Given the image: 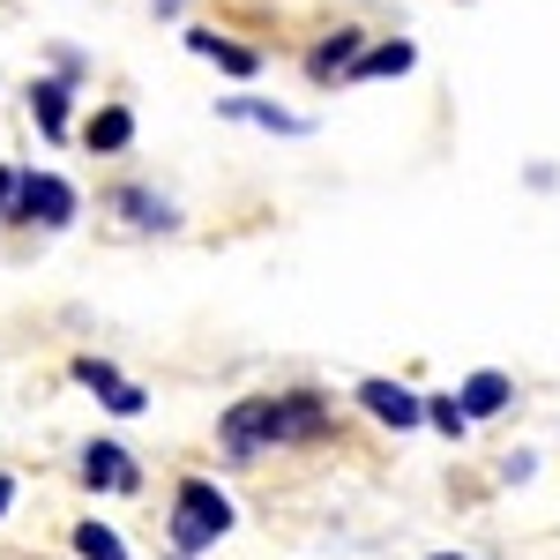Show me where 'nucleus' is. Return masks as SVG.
Instances as JSON below:
<instances>
[{
  "label": "nucleus",
  "mask_w": 560,
  "mask_h": 560,
  "mask_svg": "<svg viewBox=\"0 0 560 560\" xmlns=\"http://www.w3.org/2000/svg\"><path fill=\"white\" fill-rule=\"evenodd\" d=\"M187 52H195V60H217L224 75H255L261 68L255 45H232V38H217V31H187Z\"/></svg>",
  "instance_id": "6e6552de"
},
{
  "label": "nucleus",
  "mask_w": 560,
  "mask_h": 560,
  "mask_svg": "<svg viewBox=\"0 0 560 560\" xmlns=\"http://www.w3.org/2000/svg\"><path fill=\"white\" fill-rule=\"evenodd\" d=\"M359 404H366L382 427H396V433H411L419 419H427V396H419V388H404V382H388V374L359 382Z\"/></svg>",
  "instance_id": "20e7f679"
},
{
  "label": "nucleus",
  "mask_w": 560,
  "mask_h": 560,
  "mask_svg": "<svg viewBox=\"0 0 560 560\" xmlns=\"http://www.w3.org/2000/svg\"><path fill=\"white\" fill-rule=\"evenodd\" d=\"M83 142H90V150H128V142H135V113H128V105H105V113L83 128Z\"/></svg>",
  "instance_id": "f8f14e48"
},
{
  "label": "nucleus",
  "mask_w": 560,
  "mask_h": 560,
  "mask_svg": "<svg viewBox=\"0 0 560 560\" xmlns=\"http://www.w3.org/2000/svg\"><path fill=\"white\" fill-rule=\"evenodd\" d=\"M83 486H97V493H135L142 471H135V456L120 441H90L83 448Z\"/></svg>",
  "instance_id": "39448f33"
},
{
  "label": "nucleus",
  "mask_w": 560,
  "mask_h": 560,
  "mask_svg": "<svg viewBox=\"0 0 560 560\" xmlns=\"http://www.w3.org/2000/svg\"><path fill=\"white\" fill-rule=\"evenodd\" d=\"M8 509H15V478L0 471V516H8Z\"/></svg>",
  "instance_id": "6ab92c4d"
},
{
  "label": "nucleus",
  "mask_w": 560,
  "mask_h": 560,
  "mask_svg": "<svg viewBox=\"0 0 560 560\" xmlns=\"http://www.w3.org/2000/svg\"><path fill=\"white\" fill-rule=\"evenodd\" d=\"M427 560H471V553H427Z\"/></svg>",
  "instance_id": "aec40b11"
},
{
  "label": "nucleus",
  "mask_w": 560,
  "mask_h": 560,
  "mask_svg": "<svg viewBox=\"0 0 560 560\" xmlns=\"http://www.w3.org/2000/svg\"><path fill=\"white\" fill-rule=\"evenodd\" d=\"M359 52H366V31H351V23H345V31H329V38L306 52V75H314V83H337V75H351Z\"/></svg>",
  "instance_id": "423d86ee"
},
{
  "label": "nucleus",
  "mask_w": 560,
  "mask_h": 560,
  "mask_svg": "<svg viewBox=\"0 0 560 560\" xmlns=\"http://www.w3.org/2000/svg\"><path fill=\"white\" fill-rule=\"evenodd\" d=\"M322 427H329V404H322L314 388H292V396H247V404H232L217 433H224V456H232V464H255L261 448L314 441Z\"/></svg>",
  "instance_id": "f257e3e1"
},
{
  "label": "nucleus",
  "mask_w": 560,
  "mask_h": 560,
  "mask_svg": "<svg viewBox=\"0 0 560 560\" xmlns=\"http://www.w3.org/2000/svg\"><path fill=\"white\" fill-rule=\"evenodd\" d=\"M105 411H120V419H135V411H142V388H135V382H120L113 396H105Z\"/></svg>",
  "instance_id": "f3484780"
},
{
  "label": "nucleus",
  "mask_w": 560,
  "mask_h": 560,
  "mask_svg": "<svg viewBox=\"0 0 560 560\" xmlns=\"http://www.w3.org/2000/svg\"><path fill=\"white\" fill-rule=\"evenodd\" d=\"M113 202H120V210H128V224H142V232H173V224H179V217L165 210L158 195H142V187H120Z\"/></svg>",
  "instance_id": "ddd939ff"
},
{
  "label": "nucleus",
  "mask_w": 560,
  "mask_h": 560,
  "mask_svg": "<svg viewBox=\"0 0 560 560\" xmlns=\"http://www.w3.org/2000/svg\"><path fill=\"white\" fill-rule=\"evenodd\" d=\"M31 113H38V128L60 142V135H68V75H52V83H31Z\"/></svg>",
  "instance_id": "9b49d317"
},
{
  "label": "nucleus",
  "mask_w": 560,
  "mask_h": 560,
  "mask_svg": "<svg viewBox=\"0 0 560 560\" xmlns=\"http://www.w3.org/2000/svg\"><path fill=\"white\" fill-rule=\"evenodd\" d=\"M217 113H232V120H255V128H269V135H306L300 113H277V105H261V97H224Z\"/></svg>",
  "instance_id": "9d476101"
},
{
  "label": "nucleus",
  "mask_w": 560,
  "mask_h": 560,
  "mask_svg": "<svg viewBox=\"0 0 560 560\" xmlns=\"http://www.w3.org/2000/svg\"><path fill=\"white\" fill-rule=\"evenodd\" d=\"M23 224H45V232H60V224H75V187L60 173H23L15 179V210Z\"/></svg>",
  "instance_id": "7ed1b4c3"
},
{
  "label": "nucleus",
  "mask_w": 560,
  "mask_h": 560,
  "mask_svg": "<svg viewBox=\"0 0 560 560\" xmlns=\"http://www.w3.org/2000/svg\"><path fill=\"white\" fill-rule=\"evenodd\" d=\"M15 179H23V173H0V217L15 210Z\"/></svg>",
  "instance_id": "a211bd4d"
},
{
  "label": "nucleus",
  "mask_w": 560,
  "mask_h": 560,
  "mask_svg": "<svg viewBox=\"0 0 560 560\" xmlns=\"http://www.w3.org/2000/svg\"><path fill=\"white\" fill-rule=\"evenodd\" d=\"M509 396H516V388H509V374H493V366H478L471 382L456 388V404H464L471 419H501V411H509Z\"/></svg>",
  "instance_id": "1a4fd4ad"
},
{
  "label": "nucleus",
  "mask_w": 560,
  "mask_h": 560,
  "mask_svg": "<svg viewBox=\"0 0 560 560\" xmlns=\"http://www.w3.org/2000/svg\"><path fill=\"white\" fill-rule=\"evenodd\" d=\"M419 68V45L411 38H382V45H366L359 60H351V83H374V75H411Z\"/></svg>",
  "instance_id": "0eeeda50"
},
{
  "label": "nucleus",
  "mask_w": 560,
  "mask_h": 560,
  "mask_svg": "<svg viewBox=\"0 0 560 560\" xmlns=\"http://www.w3.org/2000/svg\"><path fill=\"white\" fill-rule=\"evenodd\" d=\"M158 8H179V0H158Z\"/></svg>",
  "instance_id": "412c9836"
},
{
  "label": "nucleus",
  "mask_w": 560,
  "mask_h": 560,
  "mask_svg": "<svg viewBox=\"0 0 560 560\" xmlns=\"http://www.w3.org/2000/svg\"><path fill=\"white\" fill-rule=\"evenodd\" d=\"M75 382L97 388V396H113V388H120V366H113V359H75Z\"/></svg>",
  "instance_id": "dca6fc26"
},
{
  "label": "nucleus",
  "mask_w": 560,
  "mask_h": 560,
  "mask_svg": "<svg viewBox=\"0 0 560 560\" xmlns=\"http://www.w3.org/2000/svg\"><path fill=\"white\" fill-rule=\"evenodd\" d=\"M232 530V501L217 493L210 478H179V501H173V546L179 553H202Z\"/></svg>",
  "instance_id": "f03ea898"
},
{
  "label": "nucleus",
  "mask_w": 560,
  "mask_h": 560,
  "mask_svg": "<svg viewBox=\"0 0 560 560\" xmlns=\"http://www.w3.org/2000/svg\"><path fill=\"white\" fill-rule=\"evenodd\" d=\"M427 419L448 433V441H464V433H471V411H464L456 396H427Z\"/></svg>",
  "instance_id": "2eb2a0df"
},
{
  "label": "nucleus",
  "mask_w": 560,
  "mask_h": 560,
  "mask_svg": "<svg viewBox=\"0 0 560 560\" xmlns=\"http://www.w3.org/2000/svg\"><path fill=\"white\" fill-rule=\"evenodd\" d=\"M75 553L83 560H128V546H120L105 523H75Z\"/></svg>",
  "instance_id": "4468645a"
}]
</instances>
